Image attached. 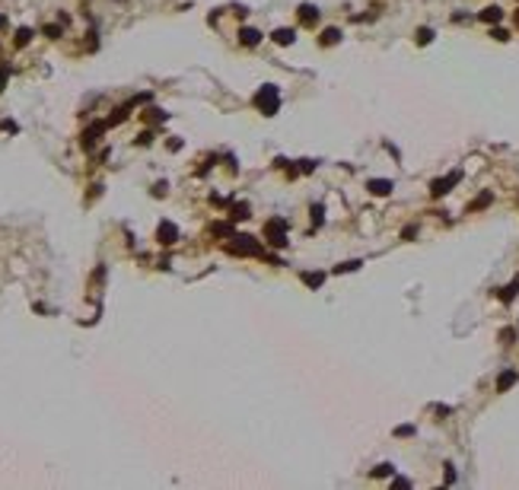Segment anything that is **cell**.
<instances>
[{"label":"cell","mask_w":519,"mask_h":490,"mask_svg":"<svg viewBox=\"0 0 519 490\" xmlns=\"http://www.w3.org/2000/svg\"><path fill=\"white\" fill-rule=\"evenodd\" d=\"M255 108L262 112V115H274L278 112V105H280V92H278V86H271V83H264L262 90L255 92Z\"/></svg>","instance_id":"obj_1"},{"label":"cell","mask_w":519,"mask_h":490,"mask_svg":"<svg viewBox=\"0 0 519 490\" xmlns=\"http://www.w3.org/2000/svg\"><path fill=\"white\" fill-rule=\"evenodd\" d=\"M226 252H230V255H252V258H264L262 245H258L252 236H242V232L232 236V242L226 245Z\"/></svg>","instance_id":"obj_2"},{"label":"cell","mask_w":519,"mask_h":490,"mask_svg":"<svg viewBox=\"0 0 519 490\" xmlns=\"http://www.w3.org/2000/svg\"><path fill=\"white\" fill-rule=\"evenodd\" d=\"M459 178H462V172H449L446 178H434V182H430V194H434V198L449 194V191H452V185H459Z\"/></svg>","instance_id":"obj_3"},{"label":"cell","mask_w":519,"mask_h":490,"mask_svg":"<svg viewBox=\"0 0 519 490\" xmlns=\"http://www.w3.org/2000/svg\"><path fill=\"white\" fill-rule=\"evenodd\" d=\"M284 220H268V226H264V236H268V242L271 245H278V248H284L287 245V236H284Z\"/></svg>","instance_id":"obj_4"},{"label":"cell","mask_w":519,"mask_h":490,"mask_svg":"<svg viewBox=\"0 0 519 490\" xmlns=\"http://www.w3.org/2000/svg\"><path fill=\"white\" fill-rule=\"evenodd\" d=\"M156 239H160V245H172V242H178V226H176V223H169V220H162V223H160V230H156Z\"/></svg>","instance_id":"obj_5"},{"label":"cell","mask_w":519,"mask_h":490,"mask_svg":"<svg viewBox=\"0 0 519 490\" xmlns=\"http://www.w3.org/2000/svg\"><path fill=\"white\" fill-rule=\"evenodd\" d=\"M366 188H370V194L386 198L388 191H392V182H388V178H370V185H366Z\"/></svg>","instance_id":"obj_6"},{"label":"cell","mask_w":519,"mask_h":490,"mask_svg":"<svg viewBox=\"0 0 519 490\" xmlns=\"http://www.w3.org/2000/svg\"><path fill=\"white\" fill-rule=\"evenodd\" d=\"M296 13H300V22H302V26H316V22H318V13H316L312 4H302Z\"/></svg>","instance_id":"obj_7"},{"label":"cell","mask_w":519,"mask_h":490,"mask_svg":"<svg viewBox=\"0 0 519 490\" xmlns=\"http://www.w3.org/2000/svg\"><path fill=\"white\" fill-rule=\"evenodd\" d=\"M478 20L494 26V22H500V20H504V10H500V6H484V10L478 13Z\"/></svg>","instance_id":"obj_8"},{"label":"cell","mask_w":519,"mask_h":490,"mask_svg":"<svg viewBox=\"0 0 519 490\" xmlns=\"http://www.w3.org/2000/svg\"><path fill=\"white\" fill-rule=\"evenodd\" d=\"M239 42H242V45H248V48H255L258 42H262V32H258V29H248V26H246V29H239Z\"/></svg>","instance_id":"obj_9"},{"label":"cell","mask_w":519,"mask_h":490,"mask_svg":"<svg viewBox=\"0 0 519 490\" xmlns=\"http://www.w3.org/2000/svg\"><path fill=\"white\" fill-rule=\"evenodd\" d=\"M516 379H519V376H516L513 370L500 372V376H497V392H506V388H513V385H516Z\"/></svg>","instance_id":"obj_10"},{"label":"cell","mask_w":519,"mask_h":490,"mask_svg":"<svg viewBox=\"0 0 519 490\" xmlns=\"http://www.w3.org/2000/svg\"><path fill=\"white\" fill-rule=\"evenodd\" d=\"M302 284L316 290V286H322V284H325V274H322V270H306V274H302Z\"/></svg>","instance_id":"obj_11"},{"label":"cell","mask_w":519,"mask_h":490,"mask_svg":"<svg viewBox=\"0 0 519 490\" xmlns=\"http://www.w3.org/2000/svg\"><path fill=\"white\" fill-rule=\"evenodd\" d=\"M341 42V29H325L318 35V45H338Z\"/></svg>","instance_id":"obj_12"},{"label":"cell","mask_w":519,"mask_h":490,"mask_svg":"<svg viewBox=\"0 0 519 490\" xmlns=\"http://www.w3.org/2000/svg\"><path fill=\"white\" fill-rule=\"evenodd\" d=\"M271 38L278 42V45H293V38H296V32H293V29H278V32L271 35Z\"/></svg>","instance_id":"obj_13"},{"label":"cell","mask_w":519,"mask_h":490,"mask_svg":"<svg viewBox=\"0 0 519 490\" xmlns=\"http://www.w3.org/2000/svg\"><path fill=\"white\" fill-rule=\"evenodd\" d=\"M516 293H519V277L513 280V284H506L504 290H497V296H500V300H504V302H510V300H513Z\"/></svg>","instance_id":"obj_14"},{"label":"cell","mask_w":519,"mask_h":490,"mask_svg":"<svg viewBox=\"0 0 519 490\" xmlns=\"http://www.w3.org/2000/svg\"><path fill=\"white\" fill-rule=\"evenodd\" d=\"M29 38H32V29H26V26H22V29H16V38L13 42H16V48H26V45H29Z\"/></svg>","instance_id":"obj_15"},{"label":"cell","mask_w":519,"mask_h":490,"mask_svg":"<svg viewBox=\"0 0 519 490\" xmlns=\"http://www.w3.org/2000/svg\"><path fill=\"white\" fill-rule=\"evenodd\" d=\"M488 204H490V191H484L478 200H472V204H468V210H481V207H488Z\"/></svg>","instance_id":"obj_16"},{"label":"cell","mask_w":519,"mask_h":490,"mask_svg":"<svg viewBox=\"0 0 519 490\" xmlns=\"http://www.w3.org/2000/svg\"><path fill=\"white\" fill-rule=\"evenodd\" d=\"M360 264H363V261H344V264L334 268V274H348V270H357Z\"/></svg>","instance_id":"obj_17"},{"label":"cell","mask_w":519,"mask_h":490,"mask_svg":"<svg viewBox=\"0 0 519 490\" xmlns=\"http://www.w3.org/2000/svg\"><path fill=\"white\" fill-rule=\"evenodd\" d=\"M230 216H232V220H246V216H248V204H236Z\"/></svg>","instance_id":"obj_18"},{"label":"cell","mask_w":519,"mask_h":490,"mask_svg":"<svg viewBox=\"0 0 519 490\" xmlns=\"http://www.w3.org/2000/svg\"><path fill=\"white\" fill-rule=\"evenodd\" d=\"M434 42V29H418V45H427Z\"/></svg>","instance_id":"obj_19"},{"label":"cell","mask_w":519,"mask_h":490,"mask_svg":"<svg viewBox=\"0 0 519 490\" xmlns=\"http://www.w3.org/2000/svg\"><path fill=\"white\" fill-rule=\"evenodd\" d=\"M388 474H392V465H388V462L379 465V468H373V478H388Z\"/></svg>","instance_id":"obj_20"},{"label":"cell","mask_w":519,"mask_h":490,"mask_svg":"<svg viewBox=\"0 0 519 490\" xmlns=\"http://www.w3.org/2000/svg\"><path fill=\"white\" fill-rule=\"evenodd\" d=\"M513 338H516L513 328H504V331H500V340H504V344H513Z\"/></svg>","instance_id":"obj_21"},{"label":"cell","mask_w":519,"mask_h":490,"mask_svg":"<svg viewBox=\"0 0 519 490\" xmlns=\"http://www.w3.org/2000/svg\"><path fill=\"white\" fill-rule=\"evenodd\" d=\"M395 436H414V426L404 424V426H395Z\"/></svg>","instance_id":"obj_22"},{"label":"cell","mask_w":519,"mask_h":490,"mask_svg":"<svg viewBox=\"0 0 519 490\" xmlns=\"http://www.w3.org/2000/svg\"><path fill=\"white\" fill-rule=\"evenodd\" d=\"M6 76H10V67L0 64V92H4V86H6Z\"/></svg>","instance_id":"obj_23"},{"label":"cell","mask_w":519,"mask_h":490,"mask_svg":"<svg viewBox=\"0 0 519 490\" xmlns=\"http://www.w3.org/2000/svg\"><path fill=\"white\" fill-rule=\"evenodd\" d=\"M490 35H494L497 42H506V38H510V32H506V29H490Z\"/></svg>","instance_id":"obj_24"},{"label":"cell","mask_w":519,"mask_h":490,"mask_svg":"<svg viewBox=\"0 0 519 490\" xmlns=\"http://www.w3.org/2000/svg\"><path fill=\"white\" fill-rule=\"evenodd\" d=\"M214 232H217V236H226V232H232V226H226V223H217V226H214Z\"/></svg>","instance_id":"obj_25"},{"label":"cell","mask_w":519,"mask_h":490,"mask_svg":"<svg viewBox=\"0 0 519 490\" xmlns=\"http://www.w3.org/2000/svg\"><path fill=\"white\" fill-rule=\"evenodd\" d=\"M443 480H446V484H456V471H452V465H446V474H443Z\"/></svg>","instance_id":"obj_26"},{"label":"cell","mask_w":519,"mask_h":490,"mask_svg":"<svg viewBox=\"0 0 519 490\" xmlns=\"http://www.w3.org/2000/svg\"><path fill=\"white\" fill-rule=\"evenodd\" d=\"M45 35H48V38H58L60 29H58V26H45Z\"/></svg>","instance_id":"obj_27"},{"label":"cell","mask_w":519,"mask_h":490,"mask_svg":"<svg viewBox=\"0 0 519 490\" xmlns=\"http://www.w3.org/2000/svg\"><path fill=\"white\" fill-rule=\"evenodd\" d=\"M392 487H411V480H408V478H395Z\"/></svg>","instance_id":"obj_28"},{"label":"cell","mask_w":519,"mask_h":490,"mask_svg":"<svg viewBox=\"0 0 519 490\" xmlns=\"http://www.w3.org/2000/svg\"><path fill=\"white\" fill-rule=\"evenodd\" d=\"M150 140H153V134H150V130H144V134L137 137V144H150Z\"/></svg>","instance_id":"obj_29"},{"label":"cell","mask_w":519,"mask_h":490,"mask_svg":"<svg viewBox=\"0 0 519 490\" xmlns=\"http://www.w3.org/2000/svg\"><path fill=\"white\" fill-rule=\"evenodd\" d=\"M4 26H6V16H0V29H4Z\"/></svg>","instance_id":"obj_30"},{"label":"cell","mask_w":519,"mask_h":490,"mask_svg":"<svg viewBox=\"0 0 519 490\" xmlns=\"http://www.w3.org/2000/svg\"><path fill=\"white\" fill-rule=\"evenodd\" d=\"M513 20H516V26H519V10H516V16H513Z\"/></svg>","instance_id":"obj_31"}]
</instances>
